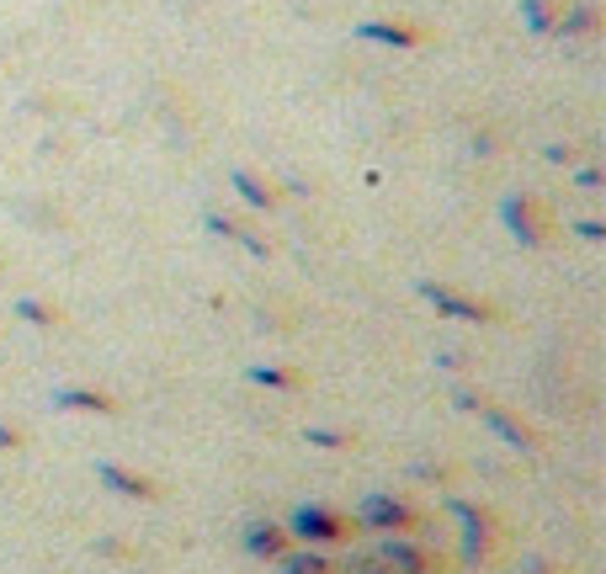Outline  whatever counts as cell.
Instances as JSON below:
<instances>
[{
	"label": "cell",
	"instance_id": "cell-1",
	"mask_svg": "<svg viewBox=\"0 0 606 574\" xmlns=\"http://www.w3.org/2000/svg\"><path fill=\"white\" fill-rule=\"evenodd\" d=\"M293 543H346V532H351V521L346 516H335V511H325V506H299V511L288 516V527H282Z\"/></svg>",
	"mask_w": 606,
	"mask_h": 574
},
{
	"label": "cell",
	"instance_id": "cell-2",
	"mask_svg": "<svg viewBox=\"0 0 606 574\" xmlns=\"http://www.w3.org/2000/svg\"><path fill=\"white\" fill-rule=\"evenodd\" d=\"M447 511L463 521V559H468V564L489 559L495 543H500V521L489 511H479V506H468V500H447Z\"/></svg>",
	"mask_w": 606,
	"mask_h": 574
},
{
	"label": "cell",
	"instance_id": "cell-3",
	"mask_svg": "<svg viewBox=\"0 0 606 574\" xmlns=\"http://www.w3.org/2000/svg\"><path fill=\"white\" fill-rule=\"evenodd\" d=\"M421 516H415V506H404V500H394V495H367L362 500V527H372V532H404V527H415Z\"/></svg>",
	"mask_w": 606,
	"mask_h": 574
},
{
	"label": "cell",
	"instance_id": "cell-4",
	"mask_svg": "<svg viewBox=\"0 0 606 574\" xmlns=\"http://www.w3.org/2000/svg\"><path fill=\"white\" fill-rule=\"evenodd\" d=\"M378 559L389 564L394 574H442V564L425 553V548H415V543H404L399 532H389L383 543H378Z\"/></svg>",
	"mask_w": 606,
	"mask_h": 574
},
{
	"label": "cell",
	"instance_id": "cell-5",
	"mask_svg": "<svg viewBox=\"0 0 606 574\" xmlns=\"http://www.w3.org/2000/svg\"><path fill=\"white\" fill-rule=\"evenodd\" d=\"M96 484H107V489H118V495H133V500H154L160 495V484L144 479V474H128L118 463H96Z\"/></svg>",
	"mask_w": 606,
	"mask_h": 574
},
{
	"label": "cell",
	"instance_id": "cell-6",
	"mask_svg": "<svg viewBox=\"0 0 606 574\" xmlns=\"http://www.w3.org/2000/svg\"><path fill=\"white\" fill-rule=\"evenodd\" d=\"M506 224L521 245H543V218H538V203L532 197H511L506 203Z\"/></svg>",
	"mask_w": 606,
	"mask_h": 574
},
{
	"label": "cell",
	"instance_id": "cell-7",
	"mask_svg": "<svg viewBox=\"0 0 606 574\" xmlns=\"http://www.w3.org/2000/svg\"><path fill=\"white\" fill-rule=\"evenodd\" d=\"M288 532L277 527V521H256V527H245V553L250 559H277V553H288Z\"/></svg>",
	"mask_w": 606,
	"mask_h": 574
},
{
	"label": "cell",
	"instance_id": "cell-8",
	"mask_svg": "<svg viewBox=\"0 0 606 574\" xmlns=\"http://www.w3.org/2000/svg\"><path fill=\"white\" fill-rule=\"evenodd\" d=\"M54 410H96V415H112L118 399L101 389H54Z\"/></svg>",
	"mask_w": 606,
	"mask_h": 574
},
{
	"label": "cell",
	"instance_id": "cell-9",
	"mask_svg": "<svg viewBox=\"0 0 606 574\" xmlns=\"http://www.w3.org/2000/svg\"><path fill=\"white\" fill-rule=\"evenodd\" d=\"M485 421H489V431L500 436V442H511L516 453H527V447H538V436L527 431V425H516L506 410H495V404H485Z\"/></svg>",
	"mask_w": 606,
	"mask_h": 574
},
{
	"label": "cell",
	"instance_id": "cell-10",
	"mask_svg": "<svg viewBox=\"0 0 606 574\" xmlns=\"http://www.w3.org/2000/svg\"><path fill=\"white\" fill-rule=\"evenodd\" d=\"M421 293H425V299H431V303H436V308H442V314H453V320H489V308H485V303L453 299V293H447V288H431V282H425Z\"/></svg>",
	"mask_w": 606,
	"mask_h": 574
},
{
	"label": "cell",
	"instance_id": "cell-11",
	"mask_svg": "<svg viewBox=\"0 0 606 574\" xmlns=\"http://www.w3.org/2000/svg\"><path fill=\"white\" fill-rule=\"evenodd\" d=\"M282 574H335V564L320 553V548H299V553H277Z\"/></svg>",
	"mask_w": 606,
	"mask_h": 574
},
{
	"label": "cell",
	"instance_id": "cell-12",
	"mask_svg": "<svg viewBox=\"0 0 606 574\" xmlns=\"http://www.w3.org/2000/svg\"><path fill=\"white\" fill-rule=\"evenodd\" d=\"M235 192H240V197L250 203V208H272V203H277V192H272V186H261L256 176H250V171H235Z\"/></svg>",
	"mask_w": 606,
	"mask_h": 574
},
{
	"label": "cell",
	"instance_id": "cell-13",
	"mask_svg": "<svg viewBox=\"0 0 606 574\" xmlns=\"http://www.w3.org/2000/svg\"><path fill=\"white\" fill-rule=\"evenodd\" d=\"M250 378L256 383H272V389H303V378L293 367H250Z\"/></svg>",
	"mask_w": 606,
	"mask_h": 574
},
{
	"label": "cell",
	"instance_id": "cell-14",
	"mask_svg": "<svg viewBox=\"0 0 606 574\" xmlns=\"http://www.w3.org/2000/svg\"><path fill=\"white\" fill-rule=\"evenodd\" d=\"M335 574H394V570H389L378 553H351V559H346V564H340Z\"/></svg>",
	"mask_w": 606,
	"mask_h": 574
},
{
	"label": "cell",
	"instance_id": "cell-15",
	"mask_svg": "<svg viewBox=\"0 0 606 574\" xmlns=\"http://www.w3.org/2000/svg\"><path fill=\"white\" fill-rule=\"evenodd\" d=\"M17 314H22V320H32V325H43V331H54V320H59V308L32 303V299H17Z\"/></svg>",
	"mask_w": 606,
	"mask_h": 574
},
{
	"label": "cell",
	"instance_id": "cell-16",
	"mask_svg": "<svg viewBox=\"0 0 606 574\" xmlns=\"http://www.w3.org/2000/svg\"><path fill=\"white\" fill-rule=\"evenodd\" d=\"M362 37H378V43H415V32L410 28H383V22H367Z\"/></svg>",
	"mask_w": 606,
	"mask_h": 574
},
{
	"label": "cell",
	"instance_id": "cell-17",
	"mask_svg": "<svg viewBox=\"0 0 606 574\" xmlns=\"http://www.w3.org/2000/svg\"><path fill=\"white\" fill-rule=\"evenodd\" d=\"M548 6H553V0H527V6H521V17H527L538 32H548Z\"/></svg>",
	"mask_w": 606,
	"mask_h": 574
},
{
	"label": "cell",
	"instance_id": "cell-18",
	"mask_svg": "<svg viewBox=\"0 0 606 574\" xmlns=\"http://www.w3.org/2000/svg\"><path fill=\"white\" fill-rule=\"evenodd\" d=\"M303 436H309L314 447H351V436H340V431H314V425H309Z\"/></svg>",
	"mask_w": 606,
	"mask_h": 574
},
{
	"label": "cell",
	"instance_id": "cell-19",
	"mask_svg": "<svg viewBox=\"0 0 606 574\" xmlns=\"http://www.w3.org/2000/svg\"><path fill=\"white\" fill-rule=\"evenodd\" d=\"M0 447H6V453H11V447H22V431H17V425H6V421H0Z\"/></svg>",
	"mask_w": 606,
	"mask_h": 574
}]
</instances>
